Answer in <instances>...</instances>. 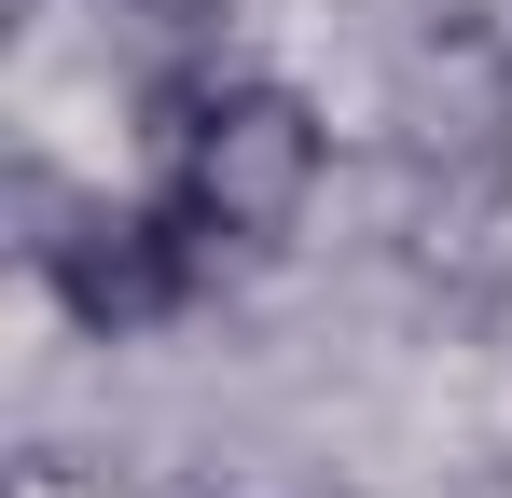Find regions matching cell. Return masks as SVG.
<instances>
[{
  "instance_id": "obj_1",
  "label": "cell",
  "mask_w": 512,
  "mask_h": 498,
  "mask_svg": "<svg viewBox=\"0 0 512 498\" xmlns=\"http://www.w3.org/2000/svg\"><path fill=\"white\" fill-rule=\"evenodd\" d=\"M319 194V111L291 83H208L167 125V208L208 249H277Z\"/></svg>"
},
{
  "instance_id": "obj_2",
  "label": "cell",
  "mask_w": 512,
  "mask_h": 498,
  "mask_svg": "<svg viewBox=\"0 0 512 498\" xmlns=\"http://www.w3.org/2000/svg\"><path fill=\"white\" fill-rule=\"evenodd\" d=\"M194 263H208V236H194L180 208H70V222L42 236V277H56V305H70L84 332H153V319H180Z\"/></svg>"
}]
</instances>
